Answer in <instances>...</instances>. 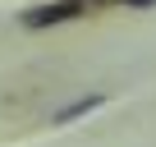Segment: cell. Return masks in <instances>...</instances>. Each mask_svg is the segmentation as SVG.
Wrapping results in <instances>:
<instances>
[{"mask_svg":"<svg viewBox=\"0 0 156 147\" xmlns=\"http://www.w3.org/2000/svg\"><path fill=\"white\" fill-rule=\"evenodd\" d=\"M87 14V0H55V5H37L23 14V28H55V23H69V19H83Z\"/></svg>","mask_w":156,"mask_h":147,"instance_id":"cell-1","label":"cell"},{"mask_svg":"<svg viewBox=\"0 0 156 147\" xmlns=\"http://www.w3.org/2000/svg\"><path fill=\"white\" fill-rule=\"evenodd\" d=\"M101 106H106V92L78 97V101H69L64 110H55V115H51V124H69V120H78V115H92V110H101Z\"/></svg>","mask_w":156,"mask_h":147,"instance_id":"cell-2","label":"cell"},{"mask_svg":"<svg viewBox=\"0 0 156 147\" xmlns=\"http://www.w3.org/2000/svg\"><path fill=\"white\" fill-rule=\"evenodd\" d=\"M124 5H129V9H147V5H151V0H124Z\"/></svg>","mask_w":156,"mask_h":147,"instance_id":"cell-3","label":"cell"}]
</instances>
